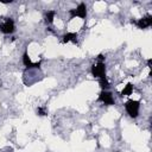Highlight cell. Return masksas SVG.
I'll use <instances>...</instances> for the list:
<instances>
[{
	"label": "cell",
	"instance_id": "8fae6325",
	"mask_svg": "<svg viewBox=\"0 0 152 152\" xmlns=\"http://www.w3.org/2000/svg\"><path fill=\"white\" fill-rule=\"evenodd\" d=\"M100 87L104 90V89H107L108 87H109V82L107 81V78L106 77H102V78H100Z\"/></svg>",
	"mask_w": 152,
	"mask_h": 152
},
{
	"label": "cell",
	"instance_id": "7c38bea8",
	"mask_svg": "<svg viewBox=\"0 0 152 152\" xmlns=\"http://www.w3.org/2000/svg\"><path fill=\"white\" fill-rule=\"evenodd\" d=\"M37 113H38L39 115H45V112H44L43 108H38V109H37Z\"/></svg>",
	"mask_w": 152,
	"mask_h": 152
},
{
	"label": "cell",
	"instance_id": "6da1fadb",
	"mask_svg": "<svg viewBox=\"0 0 152 152\" xmlns=\"http://www.w3.org/2000/svg\"><path fill=\"white\" fill-rule=\"evenodd\" d=\"M139 107H140V103L137 100H128L125 103V108H126V110H127V113L131 118H137L138 116Z\"/></svg>",
	"mask_w": 152,
	"mask_h": 152
},
{
	"label": "cell",
	"instance_id": "7a4b0ae2",
	"mask_svg": "<svg viewBox=\"0 0 152 152\" xmlns=\"http://www.w3.org/2000/svg\"><path fill=\"white\" fill-rule=\"evenodd\" d=\"M91 74H93V76L99 77V78L106 77V65H104V63L99 62V63L94 64L91 66Z\"/></svg>",
	"mask_w": 152,
	"mask_h": 152
},
{
	"label": "cell",
	"instance_id": "9c48e42d",
	"mask_svg": "<svg viewBox=\"0 0 152 152\" xmlns=\"http://www.w3.org/2000/svg\"><path fill=\"white\" fill-rule=\"evenodd\" d=\"M132 91H133V86H132L131 83H127V84H126V87L122 89L121 95H122V96H127V95H131V94H132Z\"/></svg>",
	"mask_w": 152,
	"mask_h": 152
},
{
	"label": "cell",
	"instance_id": "8992f818",
	"mask_svg": "<svg viewBox=\"0 0 152 152\" xmlns=\"http://www.w3.org/2000/svg\"><path fill=\"white\" fill-rule=\"evenodd\" d=\"M132 23H135L139 28H146V27L152 25V17L151 15H146V17L139 19L138 21H132Z\"/></svg>",
	"mask_w": 152,
	"mask_h": 152
},
{
	"label": "cell",
	"instance_id": "52a82bcc",
	"mask_svg": "<svg viewBox=\"0 0 152 152\" xmlns=\"http://www.w3.org/2000/svg\"><path fill=\"white\" fill-rule=\"evenodd\" d=\"M23 63L27 68H39V65H40V63H32L31 59H30V57H28V55H27V52H25L23 55Z\"/></svg>",
	"mask_w": 152,
	"mask_h": 152
},
{
	"label": "cell",
	"instance_id": "3957f363",
	"mask_svg": "<svg viewBox=\"0 0 152 152\" xmlns=\"http://www.w3.org/2000/svg\"><path fill=\"white\" fill-rule=\"evenodd\" d=\"M70 15H71V18L80 17V18L84 19L87 17V7H86V5L83 2H81L75 10H70Z\"/></svg>",
	"mask_w": 152,
	"mask_h": 152
},
{
	"label": "cell",
	"instance_id": "30bf717a",
	"mask_svg": "<svg viewBox=\"0 0 152 152\" xmlns=\"http://www.w3.org/2000/svg\"><path fill=\"white\" fill-rule=\"evenodd\" d=\"M55 14H56L55 11H49V12H46V14H45V20H46L48 24H52V23H53Z\"/></svg>",
	"mask_w": 152,
	"mask_h": 152
},
{
	"label": "cell",
	"instance_id": "5b68a950",
	"mask_svg": "<svg viewBox=\"0 0 152 152\" xmlns=\"http://www.w3.org/2000/svg\"><path fill=\"white\" fill-rule=\"evenodd\" d=\"M99 100H100L101 102H103L104 104H108V106L114 104V99H113L112 94H110V93H108V91H106V90H102V91L100 93Z\"/></svg>",
	"mask_w": 152,
	"mask_h": 152
},
{
	"label": "cell",
	"instance_id": "277c9868",
	"mask_svg": "<svg viewBox=\"0 0 152 152\" xmlns=\"http://www.w3.org/2000/svg\"><path fill=\"white\" fill-rule=\"evenodd\" d=\"M0 31L4 32V33H6V34L12 33V32L14 31V21H13L11 18L6 19L5 23L0 25Z\"/></svg>",
	"mask_w": 152,
	"mask_h": 152
},
{
	"label": "cell",
	"instance_id": "ba28073f",
	"mask_svg": "<svg viewBox=\"0 0 152 152\" xmlns=\"http://www.w3.org/2000/svg\"><path fill=\"white\" fill-rule=\"evenodd\" d=\"M76 38H77V34L74 33V32H69V33H65L63 36V43H68V42H76Z\"/></svg>",
	"mask_w": 152,
	"mask_h": 152
}]
</instances>
